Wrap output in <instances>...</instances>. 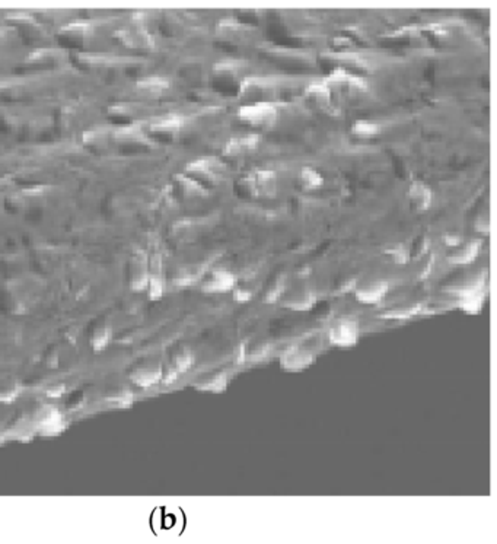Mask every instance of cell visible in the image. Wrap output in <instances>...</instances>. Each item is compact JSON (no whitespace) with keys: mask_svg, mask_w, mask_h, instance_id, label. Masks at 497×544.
<instances>
[{"mask_svg":"<svg viewBox=\"0 0 497 544\" xmlns=\"http://www.w3.org/2000/svg\"><path fill=\"white\" fill-rule=\"evenodd\" d=\"M297 180L306 191H316L324 187L325 178L314 166H302L297 172Z\"/></svg>","mask_w":497,"mask_h":544,"instance_id":"7c38bea8","label":"cell"},{"mask_svg":"<svg viewBox=\"0 0 497 544\" xmlns=\"http://www.w3.org/2000/svg\"><path fill=\"white\" fill-rule=\"evenodd\" d=\"M244 184L252 196L274 197L278 191V175L271 168H255L247 174Z\"/></svg>","mask_w":497,"mask_h":544,"instance_id":"3957f363","label":"cell"},{"mask_svg":"<svg viewBox=\"0 0 497 544\" xmlns=\"http://www.w3.org/2000/svg\"><path fill=\"white\" fill-rule=\"evenodd\" d=\"M285 290H286V282H285L283 277H280V279L276 280V283H274V285L271 286V289L267 292L264 302H266V304H274L278 298L285 294Z\"/></svg>","mask_w":497,"mask_h":544,"instance_id":"2e32d148","label":"cell"},{"mask_svg":"<svg viewBox=\"0 0 497 544\" xmlns=\"http://www.w3.org/2000/svg\"><path fill=\"white\" fill-rule=\"evenodd\" d=\"M261 143V134L248 133L241 136H232L223 146V153L229 156H239L255 152Z\"/></svg>","mask_w":497,"mask_h":544,"instance_id":"ba28073f","label":"cell"},{"mask_svg":"<svg viewBox=\"0 0 497 544\" xmlns=\"http://www.w3.org/2000/svg\"><path fill=\"white\" fill-rule=\"evenodd\" d=\"M443 242H445V245L449 247V248H458L459 245H462L464 239L461 238L459 235H445V237H443Z\"/></svg>","mask_w":497,"mask_h":544,"instance_id":"e0dca14e","label":"cell"},{"mask_svg":"<svg viewBox=\"0 0 497 544\" xmlns=\"http://www.w3.org/2000/svg\"><path fill=\"white\" fill-rule=\"evenodd\" d=\"M327 86L331 89L333 96L337 95H359L369 91V82L362 76H357L349 72L344 67H337L330 75L322 79Z\"/></svg>","mask_w":497,"mask_h":544,"instance_id":"6da1fadb","label":"cell"},{"mask_svg":"<svg viewBox=\"0 0 497 544\" xmlns=\"http://www.w3.org/2000/svg\"><path fill=\"white\" fill-rule=\"evenodd\" d=\"M236 117L247 124L268 127L276 124L278 107L273 101H252L251 104L241 105L236 111Z\"/></svg>","mask_w":497,"mask_h":544,"instance_id":"7a4b0ae2","label":"cell"},{"mask_svg":"<svg viewBox=\"0 0 497 544\" xmlns=\"http://www.w3.org/2000/svg\"><path fill=\"white\" fill-rule=\"evenodd\" d=\"M407 199L410 203V209L414 213H423L431 207L433 203V190L423 180H411L407 189Z\"/></svg>","mask_w":497,"mask_h":544,"instance_id":"8992f818","label":"cell"},{"mask_svg":"<svg viewBox=\"0 0 497 544\" xmlns=\"http://www.w3.org/2000/svg\"><path fill=\"white\" fill-rule=\"evenodd\" d=\"M388 292H390V283L386 280H376L366 286L357 287L354 295L360 304L375 305V304H379Z\"/></svg>","mask_w":497,"mask_h":544,"instance_id":"9c48e42d","label":"cell"},{"mask_svg":"<svg viewBox=\"0 0 497 544\" xmlns=\"http://www.w3.org/2000/svg\"><path fill=\"white\" fill-rule=\"evenodd\" d=\"M328 339L338 347H352L359 342V323L350 317L335 320L328 330Z\"/></svg>","mask_w":497,"mask_h":544,"instance_id":"277c9868","label":"cell"},{"mask_svg":"<svg viewBox=\"0 0 497 544\" xmlns=\"http://www.w3.org/2000/svg\"><path fill=\"white\" fill-rule=\"evenodd\" d=\"M397 264H407L411 260V249L405 244H397L385 251Z\"/></svg>","mask_w":497,"mask_h":544,"instance_id":"9a60e30c","label":"cell"},{"mask_svg":"<svg viewBox=\"0 0 497 544\" xmlns=\"http://www.w3.org/2000/svg\"><path fill=\"white\" fill-rule=\"evenodd\" d=\"M233 298H235V301H238V302H247V301H249V298H251V294H249L248 290H244V289H236V290L233 292Z\"/></svg>","mask_w":497,"mask_h":544,"instance_id":"ac0fdd59","label":"cell"},{"mask_svg":"<svg viewBox=\"0 0 497 544\" xmlns=\"http://www.w3.org/2000/svg\"><path fill=\"white\" fill-rule=\"evenodd\" d=\"M238 277L229 270L218 268L213 270L206 282L203 283V290L206 294H228L236 287Z\"/></svg>","mask_w":497,"mask_h":544,"instance_id":"52a82bcc","label":"cell"},{"mask_svg":"<svg viewBox=\"0 0 497 544\" xmlns=\"http://www.w3.org/2000/svg\"><path fill=\"white\" fill-rule=\"evenodd\" d=\"M185 171L192 178L201 177L210 182H219L226 174V165L218 158L207 156V158H200V159H196L191 163H188Z\"/></svg>","mask_w":497,"mask_h":544,"instance_id":"5b68a950","label":"cell"},{"mask_svg":"<svg viewBox=\"0 0 497 544\" xmlns=\"http://www.w3.org/2000/svg\"><path fill=\"white\" fill-rule=\"evenodd\" d=\"M177 182L187 196H194V197H201L207 194V189L201 184L197 178H192L190 175H178Z\"/></svg>","mask_w":497,"mask_h":544,"instance_id":"4fadbf2b","label":"cell"},{"mask_svg":"<svg viewBox=\"0 0 497 544\" xmlns=\"http://www.w3.org/2000/svg\"><path fill=\"white\" fill-rule=\"evenodd\" d=\"M481 245H483L481 239H474L467 242L465 245H459L458 249L449 257V263L458 266H467L474 263V260L478 257L481 251Z\"/></svg>","mask_w":497,"mask_h":544,"instance_id":"8fae6325","label":"cell"},{"mask_svg":"<svg viewBox=\"0 0 497 544\" xmlns=\"http://www.w3.org/2000/svg\"><path fill=\"white\" fill-rule=\"evenodd\" d=\"M382 132V125L371 120H356L352 124V133L357 137H375Z\"/></svg>","mask_w":497,"mask_h":544,"instance_id":"5bb4252c","label":"cell"},{"mask_svg":"<svg viewBox=\"0 0 497 544\" xmlns=\"http://www.w3.org/2000/svg\"><path fill=\"white\" fill-rule=\"evenodd\" d=\"M305 95L308 98H311L322 111L333 114V111H331L334 108V105H333V92L327 86L324 80H315V82H311L309 85H306Z\"/></svg>","mask_w":497,"mask_h":544,"instance_id":"30bf717a","label":"cell"}]
</instances>
